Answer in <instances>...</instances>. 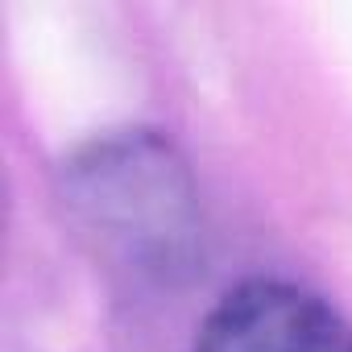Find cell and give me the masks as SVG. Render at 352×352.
Wrapping results in <instances>:
<instances>
[{
    "label": "cell",
    "mask_w": 352,
    "mask_h": 352,
    "mask_svg": "<svg viewBox=\"0 0 352 352\" xmlns=\"http://www.w3.org/2000/svg\"><path fill=\"white\" fill-rule=\"evenodd\" d=\"M195 352H352V327L311 290L249 282L208 315Z\"/></svg>",
    "instance_id": "obj_1"
}]
</instances>
